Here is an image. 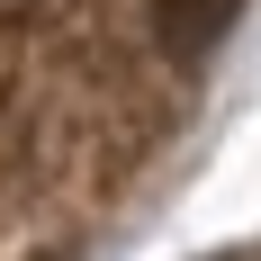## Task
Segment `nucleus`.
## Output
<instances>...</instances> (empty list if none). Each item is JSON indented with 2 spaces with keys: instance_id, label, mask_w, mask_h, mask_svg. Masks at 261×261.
<instances>
[{
  "instance_id": "f257e3e1",
  "label": "nucleus",
  "mask_w": 261,
  "mask_h": 261,
  "mask_svg": "<svg viewBox=\"0 0 261 261\" xmlns=\"http://www.w3.org/2000/svg\"><path fill=\"white\" fill-rule=\"evenodd\" d=\"M234 9L243 0H144V45H153V63L162 72H189V63L234 27Z\"/></svg>"
}]
</instances>
